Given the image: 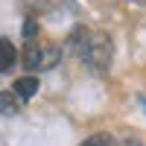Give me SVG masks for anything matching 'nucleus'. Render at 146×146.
Returning a JSON list of instances; mask_svg holds the SVG:
<instances>
[{
    "label": "nucleus",
    "mask_w": 146,
    "mask_h": 146,
    "mask_svg": "<svg viewBox=\"0 0 146 146\" xmlns=\"http://www.w3.org/2000/svg\"><path fill=\"white\" fill-rule=\"evenodd\" d=\"M79 58L88 64L91 73L105 76V73L111 70V62H114V41H111V35L108 32H88Z\"/></svg>",
    "instance_id": "obj_1"
},
{
    "label": "nucleus",
    "mask_w": 146,
    "mask_h": 146,
    "mask_svg": "<svg viewBox=\"0 0 146 146\" xmlns=\"http://www.w3.org/2000/svg\"><path fill=\"white\" fill-rule=\"evenodd\" d=\"M62 58V47L58 44H38V41H29L27 50H23V67L38 73V70H53Z\"/></svg>",
    "instance_id": "obj_2"
},
{
    "label": "nucleus",
    "mask_w": 146,
    "mask_h": 146,
    "mask_svg": "<svg viewBox=\"0 0 146 146\" xmlns=\"http://www.w3.org/2000/svg\"><path fill=\"white\" fill-rule=\"evenodd\" d=\"M12 94H15L21 102L32 100V96L38 94V76H35V73H27V76L15 79V85H12Z\"/></svg>",
    "instance_id": "obj_3"
},
{
    "label": "nucleus",
    "mask_w": 146,
    "mask_h": 146,
    "mask_svg": "<svg viewBox=\"0 0 146 146\" xmlns=\"http://www.w3.org/2000/svg\"><path fill=\"white\" fill-rule=\"evenodd\" d=\"M18 64V47L9 38H0V73H9Z\"/></svg>",
    "instance_id": "obj_4"
},
{
    "label": "nucleus",
    "mask_w": 146,
    "mask_h": 146,
    "mask_svg": "<svg viewBox=\"0 0 146 146\" xmlns=\"http://www.w3.org/2000/svg\"><path fill=\"white\" fill-rule=\"evenodd\" d=\"M21 105H23V102H21L12 91H0V114H3V117H15V114L21 111Z\"/></svg>",
    "instance_id": "obj_5"
},
{
    "label": "nucleus",
    "mask_w": 146,
    "mask_h": 146,
    "mask_svg": "<svg viewBox=\"0 0 146 146\" xmlns=\"http://www.w3.org/2000/svg\"><path fill=\"white\" fill-rule=\"evenodd\" d=\"M79 146H117V140L108 135V131H96V135H91L88 140H82Z\"/></svg>",
    "instance_id": "obj_6"
},
{
    "label": "nucleus",
    "mask_w": 146,
    "mask_h": 146,
    "mask_svg": "<svg viewBox=\"0 0 146 146\" xmlns=\"http://www.w3.org/2000/svg\"><path fill=\"white\" fill-rule=\"evenodd\" d=\"M35 35H38V23H35V18H27L23 21V41H35Z\"/></svg>",
    "instance_id": "obj_7"
},
{
    "label": "nucleus",
    "mask_w": 146,
    "mask_h": 146,
    "mask_svg": "<svg viewBox=\"0 0 146 146\" xmlns=\"http://www.w3.org/2000/svg\"><path fill=\"white\" fill-rule=\"evenodd\" d=\"M117 146H143V143H140L137 137H131V135H129V137H123V140H117Z\"/></svg>",
    "instance_id": "obj_8"
},
{
    "label": "nucleus",
    "mask_w": 146,
    "mask_h": 146,
    "mask_svg": "<svg viewBox=\"0 0 146 146\" xmlns=\"http://www.w3.org/2000/svg\"><path fill=\"white\" fill-rule=\"evenodd\" d=\"M131 3H135V6H146V0H131Z\"/></svg>",
    "instance_id": "obj_9"
},
{
    "label": "nucleus",
    "mask_w": 146,
    "mask_h": 146,
    "mask_svg": "<svg viewBox=\"0 0 146 146\" xmlns=\"http://www.w3.org/2000/svg\"><path fill=\"white\" fill-rule=\"evenodd\" d=\"M143 105H146V102H143Z\"/></svg>",
    "instance_id": "obj_10"
}]
</instances>
